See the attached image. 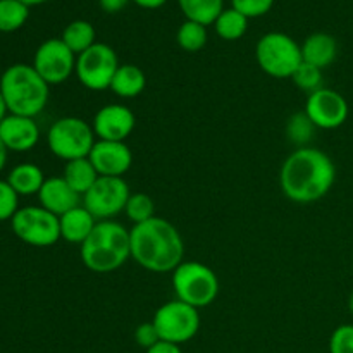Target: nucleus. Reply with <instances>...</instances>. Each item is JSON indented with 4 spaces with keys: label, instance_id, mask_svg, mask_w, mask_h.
I'll list each match as a JSON object with an SVG mask.
<instances>
[{
    "label": "nucleus",
    "instance_id": "f257e3e1",
    "mask_svg": "<svg viewBox=\"0 0 353 353\" xmlns=\"http://www.w3.org/2000/svg\"><path fill=\"white\" fill-rule=\"evenodd\" d=\"M336 168L319 148L300 147L285 159L279 171L283 195L295 203L317 202L331 192Z\"/></svg>",
    "mask_w": 353,
    "mask_h": 353
},
{
    "label": "nucleus",
    "instance_id": "f03ea898",
    "mask_svg": "<svg viewBox=\"0 0 353 353\" xmlns=\"http://www.w3.org/2000/svg\"><path fill=\"white\" fill-rule=\"evenodd\" d=\"M131 257L150 272H172L185 257V243L178 228L168 219L154 216L130 230Z\"/></svg>",
    "mask_w": 353,
    "mask_h": 353
},
{
    "label": "nucleus",
    "instance_id": "7ed1b4c3",
    "mask_svg": "<svg viewBox=\"0 0 353 353\" xmlns=\"http://www.w3.org/2000/svg\"><path fill=\"white\" fill-rule=\"evenodd\" d=\"M86 269L97 274L117 271L131 257L130 231L116 221H99L79 248Z\"/></svg>",
    "mask_w": 353,
    "mask_h": 353
},
{
    "label": "nucleus",
    "instance_id": "20e7f679",
    "mask_svg": "<svg viewBox=\"0 0 353 353\" xmlns=\"http://www.w3.org/2000/svg\"><path fill=\"white\" fill-rule=\"evenodd\" d=\"M0 92L10 114L33 117L43 112L50 85L30 64H14L0 78Z\"/></svg>",
    "mask_w": 353,
    "mask_h": 353
},
{
    "label": "nucleus",
    "instance_id": "39448f33",
    "mask_svg": "<svg viewBox=\"0 0 353 353\" xmlns=\"http://www.w3.org/2000/svg\"><path fill=\"white\" fill-rule=\"evenodd\" d=\"M171 283L176 299L195 309L209 307L219 295V278L209 265L199 261H183L172 271Z\"/></svg>",
    "mask_w": 353,
    "mask_h": 353
},
{
    "label": "nucleus",
    "instance_id": "423d86ee",
    "mask_svg": "<svg viewBox=\"0 0 353 353\" xmlns=\"http://www.w3.org/2000/svg\"><path fill=\"white\" fill-rule=\"evenodd\" d=\"M255 59L265 74L272 78H292L303 62L302 45L281 31L265 33L255 45Z\"/></svg>",
    "mask_w": 353,
    "mask_h": 353
},
{
    "label": "nucleus",
    "instance_id": "0eeeda50",
    "mask_svg": "<svg viewBox=\"0 0 353 353\" xmlns=\"http://www.w3.org/2000/svg\"><path fill=\"white\" fill-rule=\"evenodd\" d=\"M95 131L92 124L81 117H61L50 126L47 143L52 154L62 161H76L88 157L95 145Z\"/></svg>",
    "mask_w": 353,
    "mask_h": 353
},
{
    "label": "nucleus",
    "instance_id": "6e6552de",
    "mask_svg": "<svg viewBox=\"0 0 353 353\" xmlns=\"http://www.w3.org/2000/svg\"><path fill=\"white\" fill-rule=\"evenodd\" d=\"M119 65L116 50L110 45L97 41L88 50L76 57L74 74L85 88L103 92L110 90V83Z\"/></svg>",
    "mask_w": 353,
    "mask_h": 353
},
{
    "label": "nucleus",
    "instance_id": "1a4fd4ad",
    "mask_svg": "<svg viewBox=\"0 0 353 353\" xmlns=\"http://www.w3.org/2000/svg\"><path fill=\"white\" fill-rule=\"evenodd\" d=\"M152 323L157 327L162 341L181 345L196 336L200 330V314L199 309L176 299L159 307Z\"/></svg>",
    "mask_w": 353,
    "mask_h": 353
},
{
    "label": "nucleus",
    "instance_id": "9d476101",
    "mask_svg": "<svg viewBox=\"0 0 353 353\" xmlns=\"http://www.w3.org/2000/svg\"><path fill=\"white\" fill-rule=\"evenodd\" d=\"M10 224L14 234L31 247H52L61 240L59 217L41 205L23 207L10 219Z\"/></svg>",
    "mask_w": 353,
    "mask_h": 353
},
{
    "label": "nucleus",
    "instance_id": "9b49d317",
    "mask_svg": "<svg viewBox=\"0 0 353 353\" xmlns=\"http://www.w3.org/2000/svg\"><path fill=\"white\" fill-rule=\"evenodd\" d=\"M131 190L123 178L99 176L95 185L83 195V205L97 221H112L126 209Z\"/></svg>",
    "mask_w": 353,
    "mask_h": 353
},
{
    "label": "nucleus",
    "instance_id": "f8f14e48",
    "mask_svg": "<svg viewBox=\"0 0 353 353\" xmlns=\"http://www.w3.org/2000/svg\"><path fill=\"white\" fill-rule=\"evenodd\" d=\"M78 55L61 40L50 38L34 52L33 68L48 85H62L72 76Z\"/></svg>",
    "mask_w": 353,
    "mask_h": 353
},
{
    "label": "nucleus",
    "instance_id": "ddd939ff",
    "mask_svg": "<svg viewBox=\"0 0 353 353\" xmlns=\"http://www.w3.org/2000/svg\"><path fill=\"white\" fill-rule=\"evenodd\" d=\"M303 112L319 130H336L348 119V102L341 93L331 88H319L309 93Z\"/></svg>",
    "mask_w": 353,
    "mask_h": 353
},
{
    "label": "nucleus",
    "instance_id": "4468645a",
    "mask_svg": "<svg viewBox=\"0 0 353 353\" xmlns=\"http://www.w3.org/2000/svg\"><path fill=\"white\" fill-rule=\"evenodd\" d=\"M137 126V117L130 107L123 103H109L99 109L93 117L92 128L97 140L124 141Z\"/></svg>",
    "mask_w": 353,
    "mask_h": 353
},
{
    "label": "nucleus",
    "instance_id": "2eb2a0df",
    "mask_svg": "<svg viewBox=\"0 0 353 353\" xmlns=\"http://www.w3.org/2000/svg\"><path fill=\"white\" fill-rule=\"evenodd\" d=\"M88 159L99 176L123 178L133 164V152L126 141L97 140Z\"/></svg>",
    "mask_w": 353,
    "mask_h": 353
},
{
    "label": "nucleus",
    "instance_id": "dca6fc26",
    "mask_svg": "<svg viewBox=\"0 0 353 353\" xmlns=\"http://www.w3.org/2000/svg\"><path fill=\"white\" fill-rule=\"evenodd\" d=\"M0 138L7 150L28 152L40 140V128L33 117L9 114L0 123Z\"/></svg>",
    "mask_w": 353,
    "mask_h": 353
},
{
    "label": "nucleus",
    "instance_id": "f3484780",
    "mask_svg": "<svg viewBox=\"0 0 353 353\" xmlns=\"http://www.w3.org/2000/svg\"><path fill=\"white\" fill-rule=\"evenodd\" d=\"M38 200L43 209L61 217L62 214L81 205L83 196L76 193L62 176H52V178L45 179L43 186L38 192Z\"/></svg>",
    "mask_w": 353,
    "mask_h": 353
},
{
    "label": "nucleus",
    "instance_id": "a211bd4d",
    "mask_svg": "<svg viewBox=\"0 0 353 353\" xmlns=\"http://www.w3.org/2000/svg\"><path fill=\"white\" fill-rule=\"evenodd\" d=\"M99 221L90 214V210L85 205H78L71 209L69 212L62 214L59 217V224H61V240H65L68 243H78L81 245L90 233L93 231L95 224Z\"/></svg>",
    "mask_w": 353,
    "mask_h": 353
},
{
    "label": "nucleus",
    "instance_id": "6ab92c4d",
    "mask_svg": "<svg viewBox=\"0 0 353 353\" xmlns=\"http://www.w3.org/2000/svg\"><path fill=\"white\" fill-rule=\"evenodd\" d=\"M338 54V43L334 37L330 33H312L305 38L302 45V57L303 62L316 68L324 69L333 64Z\"/></svg>",
    "mask_w": 353,
    "mask_h": 353
},
{
    "label": "nucleus",
    "instance_id": "aec40b11",
    "mask_svg": "<svg viewBox=\"0 0 353 353\" xmlns=\"http://www.w3.org/2000/svg\"><path fill=\"white\" fill-rule=\"evenodd\" d=\"M145 86H147V76L134 64H121L110 83V90L119 99H134L141 95Z\"/></svg>",
    "mask_w": 353,
    "mask_h": 353
},
{
    "label": "nucleus",
    "instance_id": "412c9836",
    "mask_svg": "<svg viewBox=\"0 0 353 353\" xmlns=\"http://www.w3.org/2000/svg\"><path fill=\"white\" fill-rule=\"evenodd\" d=\"M45 176L43 171L38 168L37 164H19L9 172V178H7V183L16 190L17 195H24V196H30L34 195L41 190L45 183Z\"/></svg>",
    "mask_w": 353,
    "mask_h": 353
},
{
    "label": "nucleus",
    "instance_id": "4be33fe9",
    "mask_svg": "<svg viewBox=\"0 0 353 353\" xmlns=\"http://www.w3.org/2000/svg\"><path fill=\"white\" fill-rule=\"evenodd\" d=\"M62 178L68 181V185L71 186L76 193H79V195L83 196L93 185H95V181L99 179V172L95 171V168H93V164L90 162V159L85 157L65 162Z\"/></svg>",
    "mask_w": 353,
    "mask_h": 353
},
{
    "label": "nucleus",
    "instance_id": "5701e85b",
    "mask_svg": "<svg viewBox=\"0 0 353 353\" xmlns=\"http://www.w3.org/2000/svg\"><path fill=\"white\" fill-rule=\"evenodd\" d=\"M95 38H97L95 26H93L90 21L76 19L64 28L61 40L64 41V43L68 45L76 55H79L85 50H88L92 45L97 43Z\"/></svg>",
    "mask_w": 353,
    "mask_h": 353
},
{
    "label": "nucleus",
    "instance_id": "b1692460",
    "mask_svg": "<svg viewBox=\"0 0 353 353\" xmlns=\"http://www.w3.org/2000/svg\"><path fill=\"white\" fill-rule=\"evenodd\" d=\"M181 12L188 21L210 26L224 10V0H178Z\"/></svg>",
    "mask_w": 353,
    "mask_h": 353
},
{
    "label": "nucleus",
    "instance_id": "393cba45",
    "mask_svg": "<svg viewBox=\"0 0 353 353\" xmlns=\"http://www.w3.org/2000/svg\"><path fill=\"white\" fill-rule=\"evenodd\" d=\"M214 28H216V33L219 34L223 40H240L248 30V17H245L243 14L238 12L236 9L231 7V9H224L223 12H221V16L217 17L216 23H214Z\"/></svg>",
    "mask_w": 353,
    "mask_h": 353
},
{
    "label": "nucleus",
    "instance_id": "a878e982",
    "mask_svg": "<svg viewBox=\"0 0 353 353\" xmlns=\"http://www.w3.org/2000/svg\"><path fill=\"white\" fill-rule=\"evenodd\" d=\"M30 7L19 0H0V31L10 33L26 23Z\"/></svg>",
    "mask_w": 353,
    "mask_h": 353
},
{
    "label": "nucleus",
    "instance_id": "bb28decb",
    "mask_svg": "<svg viewBox=\"0 0 353 353\" xmlns=\"http://www.w3.org/2000/svg\"><path fill=\"white\" fill-rule=\"evenodd\" d=\"M176 41L186 52L202 50L207 43V26L186 19L176 33Z\"/></svg>",
    "mask_w": 353,
    "mask_h": 353
},
{
    "label": "nucleus",
    "instance_id": "cd10ccee",
    "mask_svg": "<svg viewBox=\"0 0 353 353\" xmlns=\"http://www.w3.org/2000/svg\"><path fill=\"white\" fill-rule=\"evenodd\" d=\"M155 205L154 200L150 199V195L147 193H131L130 199H128L126 209H124V214H126L128 219L134 224H141L145 221L152 219L155 216Z\"/></svg>",
    "mask_w": 353,
    "mask_h": 353
},
{
    "label": "nucleus",
    "instance_id": "c85d7f7f",
    "mask_svg": "<svg viewBox=\"0 0 353 353\" xmlns=\"http://www.w3.org/2000/svg\"><path fill=\"white\" fill-rule=\"evenodd\" d=\"M314 130H317V128L314 126V123L309 119L305 112L293 114L288 119V123H286V134H288V138L293 143L299 145V148L305 147L312 140Z\"/></svg>",
    "mask_w": 353,
    "mask_h": 353
},
{
    "label": "nucleus",
    "instance_id": "c756f323",
    "mask_svg": "<svg viewBox=\"0 0 353 353\" xmlns=\"http://www.w3.org/2000/svg\"><path fill=\"white\" fill-rule=\"evenodd\" d=\"M293 83L299 86L303 92H316V90L323 88V69L310 65L307 62H302L292 76Z\"/></svg>",
    "mask_w": 353,
    "mask_h": 353
},
{
    "label": "nucleus",
    "instance_id": "7c9ffc66",
    "mask_svg": "<svg viewBox=\"0 0 353 353\" xmlns=\"http://www.w3.org/2000/svg\"><path fill=\"white\" fill-rule=\"evenodd\" d=\"M19 195L7 181H0V221L12 219L19 210Z\"/></svg>",
    "mask_w": 353,
    "mask_h": 353
},
{
    "label": "nucleus",
    "instance_id": "2f4dec72",
    "mask_svg": "<svg viewBox=\"0 0 353 353\" xmlns=\"http://www.w3.org/2000/svg\"><path fill=\"white\" fill-rule=\"evenodd\" d=\"M330 353H353V324H343L330 338Z\"/></svg>",
    "mask_w": 353,
    "mask_h": 353
},
{
    "label": "nucleus",
    "instance_id": "473e14b6",
    "mask_svg": "<svg viewBox=\"0 0 353 353\" xmlns=\"http://www.w3.org/2000/svg\"><path fill=\"white\" fill-rule=\"evenodd\" d=\"M231 6L245 17L252 19L268 14L274 6V0H231Z\"/></svg>",
    "mask_w": 353,
    "mask_h": 353
},
{
    "label": "nucleus",
    "instance_id": "72a5a7b5",
    "mask_svg": "<svg viewBox=\"0 0 353 353\" xmlns=\"http://www.w3.org/2000/svg\"><path fill=\"white\" fill-rule=\"evenodd\" d=\"M134 341H137L138 345H140L141 348H145V350H148V348H152L154 345H157L161 340V336H159V331L157 327L154 326V323H141L140 326L134 330Z\"/></svg>",
    "mask_w": 353,
    "mask_h": 353
},
{
    "label": "nucleus",
    "instance_id": "f704fd0d",
    "mask_svg": "<svg viewBox=\"0 0 353 353\" xmlns=\"http://www.w3.org/2000/svg\"><path fill=\"white\" fill-rule=\"evenodd\" d=\"M130 0H99L100 7H102L103 12L107 14H116L119 10H123L128 6Z\"/></svg>",
    "mask_w": 353,
    "mask_h": 353
},
{
    "label": "nucleus",
    "instance_id": "c9c22d12",
    "mask_svg": "<svg viewBox=\"0 0 353 353\" xmlns=\"http://www.w3.org/2000/svg\"><path fill=\"white\" fill-rule=\"evenodd\" d=\"M147 353H183L179 345L169 343V341H159L157 345H154L152 348H148Z\"/></svg>",
    "mask_w": 353,
    "mask_h": 353
},
{
    "label": "nucleus",
    "instance_id": "e433bc0d",
    "mask_svg": "<svg viewBox=\"0 0 353 353\" xmlns=\"http://www.w3.org/2000/svg\"><path fill=\"white\" fill-rule=\"evenodd\" d=\"M137 6H140L141 9H159V7L164 6L168 0H133Z\"/></svg>",
    "mask_w": 353,
    "mask_h": 353
},
{
    "label": "nucleus",
    "instance_id": "4c0bfd02",
    "mask_svg": "<svg viewBox=\"0 0 353 353\" xmlns=\"http://www.w3.org/2000/svg\"><path fill=\"white\" fill-rule=\"evenodd\" d=\"M7 147L3 145L2 138H0V171H2L3 168H6V162H7Z\"/></svg>",
    "mask_w": 353,
    "mask_h": 353
},
{
    "label": "nucleus",
    "instance_id": "58836bf2",
    "mask_svg": "<svg viewBox=\"0 0 353 353\" xmlns=\"http://www.w3.org/2000/svg\"><path fill=\"white\" fill-rule=\"evenodd\" d=\"M7 112H9V109H7V103H6V100H3L2 92H0V123H2V121L6 119Z\"/></svg>",
    "mask_w": 353,
    "mask_h": 353
},
{
    "label": "nucleus",
    "instance_id": "ea45409f",
    "mask_svg": "<svg viewBox=\"0 0 353 353\" xmlns=\"http://www.w3.org/2000/svg\"><path fill=\"white\" fill-rule=\"evenodd\" d=\"M19 2H23L24 6H40V3H45V2H48V0H19Z\"/></svg>",
    "mask_w": 353,
    "mask_h": 353
},
{
    "label": "nucleus",
    "instance_id": "a19ab883",
    "mask_svg": "<svg viewBox=\"0 0 353 353\" xmlns=\"http://www.w3.org/2000/svg\"><path fill=\"white\" fill-rule=\"evenodd\" d=\"M348 309H350V312L353 314V292H352L350 299H348Z\"/></svg>",
    "mask_w": 353,
    "mask_h": 353
}]
</instances>
